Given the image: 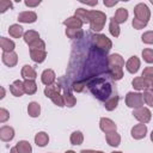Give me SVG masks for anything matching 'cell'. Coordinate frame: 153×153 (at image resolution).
Returning a JSON list of instances; mask_svg holds the SVG:
<instances>
[{
    "label": "cell",
    "mask_w": 153,
    "mask_h": 153,
    "mask_svg": "<svg viewBox=\"0 0 153 153\" xmlns=\"http://www.w3.org/2000/svg\"><path fill=\"white\" fill-rule=\"evenodd\" d=\"M145 133H146V126H143V124H139L135 128H133V130H131V135L136 139L145 136Z\"/></svg>",
    "instance_id": "obj_1"
},
{
    "label": "cell",
    "mask_w": 153,
    "mask_h": 153,
    "mask_svg": "<svg viewBox=\"0 0 153 153\" xmlns=\"http://www.w3.org/2000/svg\"><path fill=\"white\" fill-rule=\"evenodd\" d=\"M35 19H36V14L32 12H24L19 16V20L26 22V23H29V22L32 23V22H35Z\"/></svg>",
    "instance_id": "obj_2"
},
{
    "label": "cell",
    "mask_w": 153,
    "mask_h": 153,
    "mask_svg": "<svg viewBox=\"0 0 153 153\" xmlns=\"http://www.w3.org/2000/svg\"><path fill=\"white\" fill-rule=\"evenodd\" d=\"M127 68H128V71L131 72V73L136 72L137 68H139V60H137L135 56L131 57V59L128 61V63H127Z\"/></svg>",
    "instance_id": "obj_3"
},
{
    "label": "cell",
    "mask_w": 153,
    "mask_h": 153,
    "mask_svg": "<svg viewBox=\"0 0 153 153\" xmlns=\"http://www.w3.org/2000/svg\"><path fill=\"white\" fill-rule=\"evenodd\" d=\"M20 153H30L31 152V146L26 142V141H20L18 142L17 147H16Z\"/></svg>",
    "instance_id": "obj_4"
},
{
    "label": "cell",
    "mask_w": 153,
    "mask_h": 153,
    "mask_svg": "<svg viewBox=\"0 0 153 153\" xmlns=\"http://www.w3.org/2000/svg\"><path fill=\"white\" fill-rule=\"evenodd\" d=\"M1 47L5 51H11L13 48H14V44L12 41L10 39H6L5 37H1Z\"/></svg>",
    "instance_id": "obj_5"
},
{
    "label": "cell",
    "mask_w": 153,
    "mask_h": 153,
    "mask_svg": "<svg viewBox=\"0 0 153 153\" xmlns=\"http://www.w3.org/2000/svg\"><path fill=\"white\" fill-rule=\"evenodd\" d=\"M42 80L44 84H50L54 81V73L53 71H44L42 74Z\"/></svg>",
    "instance_id": "obj_6"
},
{
    "label": "cell",
    "mask_w": 153,
    "mask_h": 153,
    "mask_svg": "<svg viewBox=\"0 0 153 153\" xmlns=\"http://www.w3.org/2000/svg\"><path fill=\"white\" fill-rule=\"evenodd\" d=\"M35 140H36V143L38 146H44L48 142V136H47L45 133H39V134H37Z\"/></svg>",
    "instance_id": "obj_7"
},
{
    "label": "cell",
    "mask_w": 153,
    "mask_h": 153,
    "mask_svg": "<svg viewBox=\"0 0 153 153\" xmlns=\"http://www.w3.org/2000/svg\"><path fill=\"white\" fill-rule=\"evenodd\" d=\"M29 114L32 116V117H36V116H38V114H39V105L37 104V103H31L30 105H29Z\"/></svg>",
    "instance_id": "obj_8"
},
{
    "label": "cell",
    "mask_w": 153,
    "mask_h": 153,
    "mask_svg": "<svg viewBox=\"0 0 153 153\" xmlns=\"http://www.w3.org/2000/svg\"><path fill=\"white\" fill-rule=\"evenodd\" d=\"M22 32H23V29H22V26H19V25H12V26L10 27V33H11L12 36H14V37H19V36L22 35Z\"/></svg>",
    "instance_id": "obj_9"
},
{
    "label": "cell",
    "mask_w": 153,
    "mask_h": 153,
    "mask_svg": "<svg viewBox=\"0 0 153 153\" xmlns=\"http://www.w3.org/2000/svg\"><path fill=\"white\" fill-rule=\"evenodd\" d=\"M24 91L27 93H33L36 91V85L33 84V81H26L24 84Z\"/></svg>",
    "instance_id": "obj_10"
},
{
    "label": "cell",
    "mask_w": 153,
    "mask_h": 153,
    "mask_svg": "<svg viewBox=\"0 0 153 153\" xmlns=\"http://www.w3.org/2000/svg\"><path fill=\"white\" fill-rule=\"evenodd\" d=\"M127 16H128L127 11L124 8H120L118 12H117V14H116V20L117 22H124L126 18H127Z\"/></svg>",
    "instance_id": "obj_11"
},
{
    "label": "cell",
    "mask_w": 153,
    "mask_h": 153,
    "mask_svg": "<svg viewBox=\"0 0 153 153\" xmlns=\"http://www.w3.org/2000/svg\"><path fill=\"white\" fill-rule=\"evenodd\" d=\"M23 75L25 76V78H27L26 75H29V78H31V79H33L35 78V71L30 67V66H24V69H23Z\"/></svg>",
    "instance_id": "obj_12"
},
{
    "label": "cell",
    "mask_w": 153,
    "mask_h": 153,
    "mask_svg": "<svg viewBox=\"0 0 153 153\" xmlns=\"http://www.w3.org/2000/svg\"><path fill=\"white\" fill-rule=\"evenodd\" d=\"M140 111H141V114H146V115H147V116H146V118H143L142 116H140L137 111H136V112L134 114V115H135V117H136V118H139L140 121H143V122H147V121L149 120V111H148L147 109H140ZM143 116H145V115H143Z\"/></svg>",
    "instance_id": "obj_13"
},
{
    "label": "cell",
    "mask_w": 153,
    "mask_h": 153,
    "mask_svg": "<svg viewBox=\"0 0 153 153\" xmlns=\"http://www.w3.org/2000/svg\"><path fill=\"white\" fill-rule=\"evenodd\" d=\"M82 141V135L80 131H76V133H73L72 135V142L74 145H80V142Z\"/></svg>",
    "instance_id": "obj_14"
},
{
    "label": "cell",
    "mask_w": 153,
    "mask_h": 153,
    "mask_svg": "<svg viewBox=\"0 0 153 153\" xmlns=\"http://www.w3.org/2000/svg\"><path fill=\"white\" fill-rule=\"evenodd\" d=\"M142 55L147 62H153V50H145L142 51Z\"/></svg>",
    "instance_id": "obj_15"
},
{
    "label": "cell",
    "mask_w": 153,
    "mask_h": 153,
    "mask_svg": "<svg viewBox=\"0 0 153 153\" xmlns=\"http://www.w3.org/2000/svg\"><path fill=\"white\" fill-rule=\"evenodd\" d=\"M142 41L146 43H153V32H147L142 36Z\"/></svg>",
    "instance_id": "obj_16"
},
{
    "label": "cell",
    "mask_w": 153,
    "mask_h": 153,
    "mask_svg": "<svg viewBox=\"0 0 153 153\" xmlns=\"http://www.w3.org/2000/svg\"><path fill=\"white\" fill-rule=\"evenodd\" d=\"M66 153H74V152H72V151H69V152H66Z\"/></svg>",
    "instance_id": "obj_17"
},
{
    "label": "cell",
    "mask_w": 153,
    "mask_h": 153,
    "mask_svg": "<svg viewBox=\"0 0 153 153\" xmlns=\"http://www.w3.org/2000/svg\"><path fill=\"white\" fill-rule=\"evenodd\" d=\"M114 153H121V152H114Z\"/></svg>",
    "instance_id": "obj_18"
},
{
    "label": "cell",
    "mask_w": 153,
    "mask_h": 153,
    "mask_svg": "<svg viewBox=\"0 0 153 153\" xmlns=\"http://www.w3.org/2000/svg\"><path fill=\"white\" fill-rule=\"evenodd\" d=\"M152 140H153V133H152Z\"/></svg>",
    "instance_id": "obj_19"
}]
</instances>
